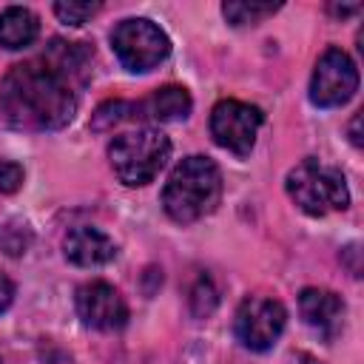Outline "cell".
<instances>
[{
	"mask_svg": "<svg viewBox=\"0 0 364 364\" xmlns=\"http://www.w3.org/2000/svg\"><path fill=\"white\" fill-rule=\"evenodd\" d=\"M0 111L20 131H57L74 119L77 88L46 60L20 63L0 80Z\"/></svg>",
	"mask_w": 364,
	"mask_h": 364,
	"instance_id": "obj_1",
	"label": "cell"
},
{
	"mask_svg": "<svg viewBox=\"0 0 364 364\" xmlns=\"http://www.w3.org/2000/svg\"><path fill=\"white\" fill-rule=\"evenodd\" d=\"M222 196V173L213 159L208 156H185L168 176L162 188V208L165 213L179 222H196L208 216Z\"/></svg>",
	"mask_w": 364,
	"mask_h": 364,
	"instance_id": "obj_2",
	"label": "cell"
},
{
	"mask_svg": "<svg viewBox=\"0 0 364 364\" xmlns=\"http://www.w3.org/2000/svg\"><path fill=\"white\" fill-rule=\"evenodd\" d=\"M171 139L159 128H134L108 145V159L117 179L128 188L148 185L168 162Z\"/></svg>",
	"mask_w": 364,
	"mask_h": 364,
	"instance_id": "obj_3",
	"label": "cell"
},
{
	"mask_svg": "<svg viewBox=\"0 0 364 364\" xmlns=\"http://www.w3.org/2000/svg\"><path fill=\"white\" fill-rule=\"evenodd\" d=\"M287 196L310 216H324L330 210H344L350 205V191L344 173L318 159L299 162L284 179Z\"/></svg>",
	"mask_w": 364,
	"mask_h": 364,
	"instance_id": "obj_4",
	"label": "cell"
},
{
	"mask_svg": "<svg viewBox=\"0 0 364 364\" xmlns=\"http://www.w3.org/2000/svg\"><path fill=\"white\" fill-rule=\"evenodd\" d=\"M111 48L128 71L142 74L156 68L171 54V40L156 23L145 17H128L111 31Z\"/></svg>",
	"mask_w": 364,
	"mask_h": 364,
	"instance_id": "obj_5",
	"label": "cell"
},
{
	"mask_svg": "<svg viewBox=\"0 0 364 364\" xmlns=\"http://www.w3.org/2000/svg\"><path fill=\"white\" fill-rule=\"evenodd\" d=\"M284 324H287V313L282 301L267 296H247L236 310L233 333L242 341V347L253 353H264L279 341Z\"/></svg>",
	"mask_w": 364,
	"mask_h": 364,
	"instance_id": "obj_6",
	"label": "cell"
},
{
	"mask_svg": "<svg viewBox=\"0 0 364 364\" xmlns=\"http://www.w3.org/2000/svg\"><path fill=\"white\" fill-rule=\"evenodd\" d=\"M358 88V68L341 48H327L313 68L310 77V100L318 108H338L350 102V97Z\"/></svg>",
	"mask_w": 364,
	"mask_h": 364,
	"instance_id": "obj_7",
	"label": "cell"
},
{
	"mask_svg": "<svg viewBox=\"0 0 364 364\" xmlns=\"http://www.w3.org/2000/svg\"><path fill=\"white\" fill-rule=\"evenodd\" d=\"M262 111L242 100H222L210 111V136L236 156H247L262 128Z\"/></svg>",
	"mask_w": 364,
	"mask_h": 364,
	"instance_id": "obj_8",
	"label": "cell"
},
{
	"mask_svg": "<svg viewBox=\"0 0 364 364\" xmlns=\"http://www.w3.org/2000/svg\"><path fill=\"white\" fill-rule=\"evenodd\" d=\"M77 316L94 330H119L128 321V304L108 282H88L77 290Z\"/></svg>",
	"mask_w": 364,
	"mask_h": 364,
	"instance_id": "obj_9",
	"label": "cell"
},
{
	"mask_svg": "<svg viewBox=\"0 0 364 364\" xmlns=\"http://www.w3.org/2000/svg\"><path fill=\"white\" fill-rule=\"evenodd\" d=\"M65 259L74 262L77 267H100L108 264L117 256V245L108 233H102L100 228H74L65 236Z\"/></svg>",
	"mask_w": 364,
	"mask_h": 364,
	"instance_id": "obj_10",
	"label": "cell"
},
{
	"mask_svg": "<svg viewBox=\"0 0 364 364\" xmlns=\"http://www.w3.org/2000/svg\"><path fill=\"white\" fill-rule=\"evenodd\" d=\"M299 310L301 318L318 330L324 338H333L341 327V316H344V304L333 290L324 287H304L299 296Z\"/></svg>",
	"mask_w": 364,
	"mask_h": 364,
	"instance_id": "obj_11",
	"label": "cell"
},
{
	"mask_svg": "<svg viewBox=\"0 0 364 364\" xmlns=\"http://www.w3.org/2000/svg\"><path fill=\"white\" fill-rule=\"evenodd\" d=\"M193 108V100L188 88L182 85H162L148 100L136 102V119H154V122H173L185 119Z\"/></svg>",
	"mask_w": 364,
	"mask_h": 364,
	"instance_id": "obj_12",
	"label": "cell"
},
{
	"mask_svg": "<svg viewBox=\"0 0 364 364\" xmlns=\"http://www.w3.org/2000/svg\"><path fill=\"white\" fill-rule=\"evenodd\" d=\"M37 31H40L37 14L26 6H9L0 14V46L9 51L31 46L37 40Z\"/></svg>",
	"mask_w": 364,
	"mask_h": 364,
	"instance_id": "obj_13",
	"label": "cell"
},
{
	"mask_svg": "<svg viewBox=\"0 0 364 364\" xmlns=\"http://www.w3.org/2000/svg\"><path fill=\"white\" fill-rule=\"evenodd\" d=\"M273 11H279V3H247V0H233L222 6V14L228 17V23L233 26H253L264 17H270Z\"/></svg>",
	"mask_w": 364,
	"mask_h": 364,
	"instance_id": "obj_14",
	"label": "cell"
},
{
	"mask_svg": "<svg viewBox=\"0 0 364 364\" xmlns=\"http://www.w3.org/2000/svg\"><path fill=\"white\" fill-rule=\"evenodd\" d=\"M100 11V3H80V0H68V3H54V14L68 23V26H82L85 20H91Z\"/></svg>",
	"mask_w": 364,
	"mask_h": 364,
	"instance_id": "obj_15",
	"label": "cell"
},
{
	"mask_svg": "<svg viewBox=\"0 0 364 364\" xmlns=\"http://www.w3.org/2000/svg\"><path fill=\"white\" fill-rule=\"evenodd\" d=\"M23 182V168L17 162H0V191L14 193Z\"/></svg>",
	"mask_w": 364,
	"mask_h": 364,
	"instance_id": "obj_16",
	"label": "cell"
},
{
	"mask_svg": "<svg viewBox=\"0 0 364 364\" xmlns=\"http://www.w3.org/2000/svg\"><path fill=\"white\" fill-rule=\"evenodd\" d=\"M11 299H14V284H11V279L0 270V313H3V310H9Z\"/></svg>",
	"mask_w": 364,
	"mask_h": 364,
	"instance_id": "obj_17",
	"label": "cell"
}]
</instances>
